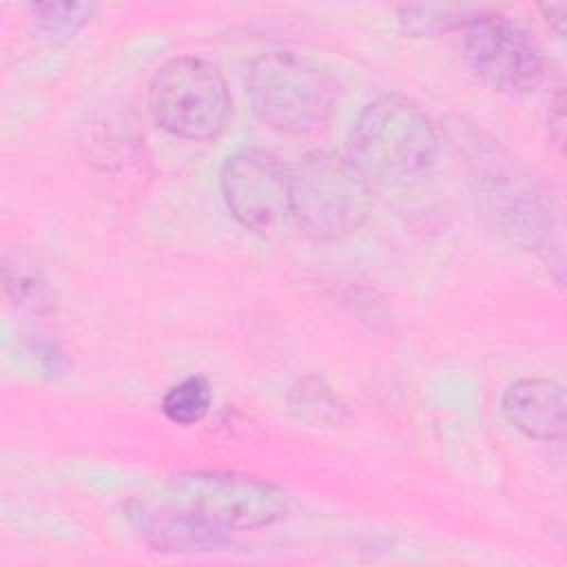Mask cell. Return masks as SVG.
I'll return each mask as SVG.
<instances>
[{"instance_id": "4fadbf2b", "label": "cell", "mask_w": 567, "mask_h": 567, "mask_svg": "<svg viewBox=\"0 0 567 567\" xmlns=\"http://www.w3.org/2000/svg\"><path fill=\"white\" fill-rule=\"evenodd\" d=\"M290 410L301 419L312 425H323V423H339L341 405L317 377L301 379L292 390H290Z\"/></svg>"}, {"instance_id": "277c9868", "label": "cell", "mask_w": 567, "mask_h": 567, "mask_svg": "<svg viewBox=\"0 0 567 567\" xmlns=\"http://www.w3.org/2000/svg\"><path fill=\"white\" fill-rule=\"evenodd\" d=\"M148 106L155 122L184 140L215 137L230 113L221 73L199 58H173L153 78Z\"/></svg>"}, {"instance_id": "8fae6325", "label": "cell", "mask_w": 567, "mask_h": 567, "mask_svg": "<svg viewBox=\"0 0 567 567\" xmlns=\"http://www.w3.org/2000/svg\"><path fill=\"white\" fill-rule=\"evenodd\" d=\"M210 396V385L204 377H188L164 394L162 412L177 425H193L206 416Z\"/></svg>"}, {"instance_id": "ba28073f", "label": "cell", "mask_w": 567, "mask_h": 567, "mask_svg": "<svg viewBox=\"0 0 567 567\" xmlns=\"http://www.w3.org/2000/svg\"><path fill=\"white\" fill-rule=\"evenodd\" d=\"M126 516L140 538L162 551H210L230 543L228 532L199 520L173 503L166 507L131 503L126 505Z\"/></svg>"}, {"instance_id": "5bb4252c", "label": "cell", "mask_w": 567, "mask_h": 567, "mask_svg": "<svg viewBox=\"0 0 567 567\" xmlns=\"http://www.w3.org/2000/svg\"><path fill=\"white\" fill-rule=\"evenodd\" d=\"M35 27L49 38H71L89 22L95 4L89 2H35L29 7Z\"/></svg>"}, {"instance_id": "30bf717a", "label": "cell", "mask_w": 567, "mask_h": 567, "mask_svg": "<svg viewBox=\"0 0 567 567\" xmlns=\"http://www.w3.org/2000/svg\"><path fill=\"white\" fill-rule=\"evenodd\" d=\"M481 9L467 4H408L399 11V24L410 35H434L465 27Z\"/></svg>"}, {"instance_id": "8992f818", "label": "cell", "mask_w": 567, "mask_h": 567, "mask_svg": "<svg viewBox=\"0 0 567 567\" xmlns=\"http://www.w3.org/2000/svg\"><path fill=\"white\" fill-rule=\"evenodd\" d=\"M463 55L492 89L523 95L545 80V58L536 40L514 20L481 11L463 27Z\"/></svg>"}, {"instance_id": "7c38bea8", "label": "cell", "mask_w": 567, "mask_h": 567, "mask_svg": "<svg viewBox=\"0 0 567 567\" xmlns=\"http://www.w3.org/2000/svg\"><path fill=\"white\" fill-rule=\"evenodd\" d=\"M4 288L13 303L20 308L31 312H49L53 308V299L44 279L22 257H18L16 266L9 259L4 261Z\"/></svg>"}, {"instance_id": "6da1fadb", "label": "cell", "mask_w": 567, "mask_h": 567, "mask_svg": "<svg viewBox=\"0 0 567 567\" xmlns=\"http://www.w3.org/2000/svg\"><path fill=\"white\" fill-rule=\"evenodd\" d=\"M439 137L430 117L408 97L381 95L354 120L348 159L368 184H408L430 171Z\"/></svg>"}, {"instance_id": "7a4b0ae2", "label": "cell", "mask_w": 567, "mask_h": 567, "mask_svg": "<svg viewBox=\"0 0 567 567\" xmlns=\"http://www.w3.org/2000/svg\"><path fill=\"white\" fill-rule=\"evenodd\" d=\"M246 93L252 113L281 133H308L334 113L339 82L319 62L288 53H264L248 66Z\"/></svg>"}, {"instance_id": "2e32d148", "label": "cell", "mask_w": 567, "mask_h": 567, "mask_svg": "<svg viewBox=\"0 0 567 567\" xmlns=\"http://www.w3.org/2000/svg\"><path fill=\"white\" fill-rule=\"evenodd\" d=\"M540 11L547 16V20L554 24V29H556V33L558 35H563L565 33V11H567V7L565 4H543L540 7Z\"/></svg>"}, {"instance_id": "5b68a950", "label": "cell", "mask_w": 567, "mask_h": 567, "mask_svg": "<svg viewBox=\"0 0 567 567\" xmlns=\"http://www.w3.org/2000/svg\"><path fill=\"white\" fill-rule=\"evenodd\" d=\"M168 503L221 532L268 527L288 509L286 494L272 483L224 472H186L171 478Z\"/></svg>"}, {"instance_id": "9c48e42d", "label": "cell", "mask_w": 567, "mask_h": 567, "mask_svg": "<svg viewBox=\"0 0 567 567\" xmlns=\"http://www.w3.org/2000/svg\"><path fill=\"white\" fill-rule=\"evenodd\" d=\"M501 408L509 425L529 439L551 441L565 434V390L549 379H518L503 399Z\"/></svg>"}, {"instance_id": "3957f363", "label": "cell", "mask_w": 567, "mask_h": 567, "mask_svg": "<svg viewBox=\"0 0 567 567\" xmlns=\"http://www.w3.org/2000/svg\"><path fill=\"white\" fill-rule=\"evenodd\" d=\"M370 204L368 179L337 153H308L290 173V215L310 239L334 241L354 233Z\"/></svg>"}, {"instance_id": "9a60e30c", "label": "cell", "mask_w": 567, "mask_h": 567, "mask_svg": "<svg viewBox=\"0 0 567 567\" xmlns=\"http://www.w3.org/2000/svg\"><path fill=\"white\" fill-rule=\"evenodd\" d=\"M27 352L38 359V363L49 372V374H60L64 368H66V357L64 352L51 343L49 339H42V337H31L27 341Z\"/></svg>"}, {"instance_id": "52a82bcc", "label": "cell", "mask_w": 567, "mask_h": 567, "mask_svg": "<svg viewBox=\"0 0 567 567\" xmlns=\"http://www.w3.org/2000/svg\"><path fill=\"white\" fill-rule=\"evenodd\" d=\"M219 184L233 217L252 233L270 235L290 215V173L266 151L244 148L230 155Z\"/></svg>"}]
</instances>
